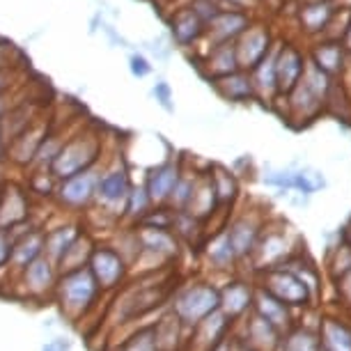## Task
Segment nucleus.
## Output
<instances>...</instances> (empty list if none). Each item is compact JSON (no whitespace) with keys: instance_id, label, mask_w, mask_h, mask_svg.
<instances>
[{"instance_id":"28","label":"nucleus","mask_w":351,"mask_h":351,"mask_svg":"<svg viewBox=\"0 0 351 351\" xmlns=\"http://www.w3.org/2000/svg\"><path fill=\"white\" fill-rule=\"evenodd\" d=\"M344 58H347V49L342 46V42L328 39V42H322L315 46L310 62H313L317 69H322L324 74L335 76L344 69Z\"/></svg>"},{"instance_id":"1","label":"nucleus","mask_w":351,"mask_h":351,"mask_svg":"<svg viewBox=\"0 0 351 351\" xmlns=\"http://www.w3.org/2000/svg\"><path fill=\"white\" fill-rule=\"evenodd\" d=\"M104 294L106 291L99 287L92 271L88 267H83L74 271H64V274L58 276L53 299L60 306V313L64 319L71 324H78V322H85L95 313L99 308V303H101Z\"/></svg>"},{"instance_id":"12","label":"nucleus","mask_w":351,"mask_h":351,"mask_svg":"<svg viewBox=\"0 0 351 351\" xmlns=\"http://www.w3.org/2000/svg\"><path fill=\"white\" fill-rule=\"evenodd\" d=\"M274 44L276 42H274V37H271L269 25L250 23L248 28L243 30L239 37H237V42H234L239 69L250 71L271 51V46H274Z\"/></svg>"},{"instance_id":"29","label":"nucleus","mask_w":351,"mask_h":351,"mask_svg":"<svg viewBox=\"0 0 351 351\" xmlns=\"http://www.w3.org/2000/svg\"><path fill=\"white\" fill-rule=\"evenodd\" d=\"M204 255H207L209 264L214 269H232L234 267V262L239 260L234 253V248H232L230 243V237H228V230H218L214 234L209 237L207 243H204Z\"/></svg>"},{"instance_id":"3","label":"nucleus","mask_w":351,"mask_h":351,"mask_svg":"<svg viewBox=\"0 0 351 351\" xmlns=\"http://www.w3.org/2000/svg\"><path fill=\"white\" fill-rule=\"evenodd\" d=\"M131 186H134V180H131V168L127 158L122 154H115L110 161L101 163L99 180H97V195L92 207L101 209L104 214H108L110 218H115L120 223L124 202H127Z\"/></svg>"},{"instance_id":"31","label":"nucleus","mask_w":351,"mask_h":351,"mask_svg":"<svg viewBox=\"0 0 351 351\" xmlns=\"http://www.w3.org/2000/svg\"><path fill=\"white\" fill-rule=\"evenodd\" d=\"M92 250H95V239L90 237V232L83 230L81 234L76 237V241L69 246L67 253L62 255V260L58 262V271L64 274V271H74V269L88 267Z\"/></svg>"},{"instance_id":"39","label":"nucleus","mask_w":351,"mask_h":351,"mask_svg":"<svg viewBox=\"0 0 351 351\" xmlns=\"http://www.w3.org/2000/svg\"><path fill=\"white\" fill-rule=\"evenodd\" d=\"M152 97L156 99V104L161 106L163 110H168V112H172L175 110V104H172V88L165 81H156L154 83V88H152Z\"/></svg>"},{"instance_id":"50","label":"nucleus","mask_w":351,"mask_h":351,"mask_svg":"<svg viewBox=\"0 0 351 351\" xmlns=\"http://www.w3.org/2000/svg\"><path fill=\"white\" fill-rule=\"evenodd\" d=\"M344 237H347V243L351 246V223L347 225V232H344Z\"/></svg>"},{"instance_id":"25","label":"nucleus","mask_w":351,"mask_h":351,"mask_svg":"<svg viewBox=\"0 0 351 351\" xmlns=\"http://www.w3.org/2000/svg\"><path fill=\"white\" fill-rule=\"evenodd\" d=\"M253 313H257L262 319H267L269 324H274L278 330H287L289 328V306H285L282 301H278L274 294H269L267 289L257 287L253 296Z\"/></svg>"},{"instance_id":"34","label":"nucleus","mask_w":351,"mask_h":351,"mask_svg":"<svg viewBox=\"0 0 351 351\" xmlns=\"http://www.w3.org/2000/svg\"><path fill=\"white\" fill-rule=\"evenodd\" d=\"M209 177H211V184L216 189V197H218V204H232L237 200V193H239V184H237V177L232 175L230 170H225L223 165H211L209 170Z\"/></svg>"},{"instance_id":"11","label":"nucleus","mask_w":351,"mask_h":351,"mask_svg":"<svg viewBox=\"0 0 351 351\" xmlns=\"http://www.w3.org/2000/svg\"><path fill=\"white\" fill-rule=\"evenodd\" d=\"M32 218V195L25 184L3 182L0 186V230L12 232Z\"/></svg>"},{"instance_id":"17","label":"nucleus","mask_w":351,"mask_h":351,"mask_svg":"<svg viewBox=\"0 0 351 351\" xmlns=\"http://www.w3.org/2000/svg\"><path fill=\"white\" fill-rule=\"evenodd\" d=\"M308 64V58L303 51L294 44H280L276 53V81H278V95L287 92L299 83Z\"/></svg>"},{"instance_id":"26","label":"nucleus","mask_w":351,"mask_h":351,"mask_svg":"<svg viewBox=\"0 0 351 351\" xmlns=\"http://www.w3.org/2000/svg\"><path fill=\"white\" fill-rule=\"evenodd\" d=\"M335 14V8L330 5V0H306L299 10V21L301 28L308 35H322L326 32V25Z\"/></svg>"},{"instance_id":"45","label":"nucleus","mask_w":351,"mask_h":351,"mask_svg":"<svg viewBox=\"0 0 351 351\" xmlns=\"http://www.w3.org/2000/svg\"><path fill=\"white\" fill-rule=\"evenodd\" d=\"M0 163L8 165V141H5L3 127H0Z\"/></svg>"},{"instance_id":"8","label":"nucleus","mask_w":351,"mask_h":351,"mask_svg":"<svg viewBox=\"0 0 351 351\" xmlns=\"http://www.w3.org/2000/svg\"><path fill=\"white\" fill-rule=\"evenodd\" d=\"M58 264L51 262L46 255H39L35 262H30L21 274H16V282L23 291L25 299L32 301H44L53 299L56 294V285H58Z\"/></svg>"},{"instance_id":"41","label":"nucleus","mask_w":351,"mask_h":351,"mask_svg":"<svg viewBox=\"0 0 351 351\" xmlns=\"http://www.w3.org/2000/svg\"><path fill=\"white\" fill-rule=\"evenodd\" d=\"M10 253H12V232L0 230V269L8 267Z\"/></svg>"},{"instance_id":"30","label":"nucleus","mask_w":351,"mask_h":351,"mask_svg":"<svg viewBox=\"0 0 351 351\" xmlns=\"http://www.w3.org/2000/svg\"><path fill=\"white\" fill-rule=\"evenodd\" d=\"M184 328L186 326H184V324L172 313L161 317V319L152 326V333H154V342H156L158 351H177L180 349Z\"/></svg>"},{"instance_id":"42","label":"nucleus","mask_w":351,"mask_h":351,"mask_svg":"<svg viewBox=\"0 0 351 351\" xmlns=\"http://www.w3.org/2000/svg\"><path fill=\"white\" fill-rule=\"evenodd\" d=\"M337 289H340V294L344 296V301L351 306V269H347L344 274H340V280H337Z\"/></svg>"},{"instance_id":"37","label":"nucleus","mask_w":351,"mask_h":351,"mask_svg":"<svg viewBox=\"0 0 351 351\" xmlns=\"http://www.w3.org/2000/svg\"><path fill=\"white\" fill-rule=\"evenodd\" d=\"M129 71L134 78L143 81V78H147L152 71H154V67H152L147 56H143V53H131L129 56Z\"/></svg>"},{"instance_id":"16","label":"nucleus","mask_w":351,"mask_h":351,"mask_svg":"<svg viewBox=\"0 0 351 351\" xmlns=\"http://www.w3.org/2000/svg\"><path fill=\"white\" fill-rule=\"evenodd\" d=\"M250 23H253V16L248 14V10H221L214 16V21L207 25V35L202 42L207 44V49L223 42H237V37Z\"/></svg>"},{"instance_id":"19","label":"nucleus","mask_w":351,"mask_h":351,"mask_svg":"<svg viewBox=\"0 0 351 351\" xmlns=\"http://www.w3.org/2000/svg\"><path fill=\"white\" fill-rule=\"evenodd\" d=\"M225 230H228L230 243H232V248H234L237 257L243 260V257L253 255L255 243L260 239L264 225L255 214H243V216H237Z\"/></svg>"},{"instance_id":"44","label":"nucleus","mask_w":351,"mask_h":351,"mask_svg":"<svg viewBox=\"0 0 351 351\" xmlns=\"http://www.w3.org/2000/svg\"><path fill=\"white\" fill-rule=\"evenodd\" d=\"M14 104H16V95H14V92H10V95H3V97H0V120H3V115H5V112H8Z\"/></svg>"},{"instance_id":"5","label":"nucleus","mask_w":351,"mask_h":351,"mask_svg":"<svg viewBox=\"0 0 351 351\" xmlns=\"http://www.w3.org/2000/svg\"><path fill=\"white\" fill-rule=\"evenodd\" d=\"M218 303H221V291H218L214 285L193 282L175 291V296H172V301H170V313L186 328H193L204 317L216 313Z\"/></svg>"},{"instance_id":"46","label":"nucleus","mask_w":351,"mask_h":351,"mask_svg":"<svg viewBox=\"0 0 351 351\" xmlns=\"http://www.w3.org/2000/svg\"><path fill=\"white\" fill-rule=\"evenodd\" d=\"M342 46L351 53V16H349V23H347V30H344V35H342Z\"/></svg>"},{"instance_id":"47","label":"nucleus","mask_w":351,"mask_h":351,"mask_svg":"<svg viewBox=\"0 0 351 351\" xmlns=\"http://www.w3.org/2000/svg\"><path fill=\"white\" fill-rule=\"evenodd\" d=\"M335 10H344V12H351V0H330Z\"/></svg>"},{"instance_id":"13","label":"nucleus","mask_w":351,"mask_h":351,"mask_svg":"<svg viewBox=\"0 0 351 351\" xmlns=\"http://www.w3.org/2000/svg\"><path fill=\"white\" fill-rule=\"evenodd\" d=\"M51 127H53V120L37 115V120L8 145V163L16 165V168H21V170H28V165L32 163L39 145H42Z\"/></svg>"},{"instance_id":"49","label":"nucleus","mask_w":351,"mask_h":351,"mask_svg":"<svg viewBox=\"0 0 351 351\" xmlns=\"http://www.w3.org/2000/svg\"><path fill=\"white\" fill-rule=\"evenodd\" d=\"M5 182V163H0V186H3Z\"/></svg>"},{"instance_id":"35","label":"nucleus","mask_w":351,"mask_h":351,"mask_svg":"<svg viewBox=\"0 0 351 351\" xmlns=\"http://www.w3.org/2000/svg\"><path fill=\"white\" fill-rule=\"evenodd\" d=\"M319 347H322L319 337L303 328L291 330L287 337H282V342H278V349L280 351H319Z\"/></svg>"},{"instance_id":"40","label":"nucleus","mask_w":351,"mask_h":351,"mask_svg":"<svg viewBox=\"0 0 351 351\" xmlns=\"http://www.w3.org/2000/svg\"><path fill=\"white\" fill-rule=\"evenodd\" d=\"M21 71H23V67L0 71V97L10 95V92L16 90V81H19V76H21Z\"/></svg>"},{"instance_id":"6","label":"nucleus","mask_w":351,"mask_h":351,"mask_svg":"<svg viewBox=\"0 0 351 351\" xmlns=\"http://www.w3.org/2000/svg\"><path fill=\"white\" fill-rule=\"evenodd\" d=\"M99 170H101V163H97L88 170H81V172H76V175L67 177V180L58 182L56 195H53V200H56L58 207L64 211H71V214L88 211L92 204H95Z\"/></svg>"},{"instance_id":"9","label":"nucleus","mask_w":351,"mask_h":351,"mask_svg":"<svg viewBox=\"0 0 351 351\" xmlns=\"http://www.w3.org/2000/svg\"><path fill=\"white\" fill-rule=\"evenodd\" d=\"M262 289L274 294L278 301H282L289 308L306 306L310 299V287L294 274V269L274 267L262 271Z\"/></svg>"},{"instance_id":"22","label":"nucleus","mask_w":351,"mask_h":351,"mask_svg":"<svg viewBox=\"0 0 351 351\" xmlns=\"http://www.w3.org/2000/svg\"><path fill=\"white\" fill-rule=\"evenodd\" d=\"M239 69V62H237V49L234 42H223L216 46H209L204 51V60H202V71L209 81H216V78H223L232 74V71Z\"/></svg>"},{"instance_id":"2","label":"nucleus","mask_w":351,"mask_h":351,"mask_svg":"<svg viewBox=\"0 0 351 351\" xmlns=\"http://www.w3.org/2000/svg\"><path fill=\"white\" fill-rule=\"evenodd\" d=\"M104 154V136L97 127H76L62 149L58 152L56 161L51 163V172L58 182L67 180L81 170H88L92 165L101 163Z\"/></svg>"},{"instance_id":"38","label":"nucleus","mask_w":351,"mask_h":351,"mask_svg":"<svg viewBox=\"0 0 351 351\" xmlns=\"http://www.w3.org/2000/svg\"><path fill=\"white\" fill-rule=\"evenodd\" d=\"M19 60H21V53L16 51V46L10 42H0V71L23 67V64H19Z\"/></svg>"},{"instance_id":"24","label":"nucleus","mask_w":351,"mask_h":351,"mask_svg":"<svg viewBox=\"0 0 351 351\" xmlns=\"http://www.w3.org/2000/svg\"><path fill=\"white\" fill-rule=\"evenodd\" d=\"M218 207H221V204H218L216 189H214V184H211V177L209 175H197L193 193H191V200H189L184 211H189L191 216H195L197 221L204 223Z\"/></svg>"},{"instance_id":"43","label":"nucleus","mask_w":351,"mask_h":351,"mask_svg":"<svg viewBox=\"0 0 351 351\" xmlns=\"http://www.w3.org/2000/svg\"><path fill=\"white\" fill-rule=\"evenodd\" d=\"M255 0H218L223 10H250Z\"/></svg>"},{"instance_id":"18","label":"nucleus","mask_w":351,"mask_h":351,"mask_svg":"<svg viewBox=\"0 0 351 351\" xmlns=\"http://www.w3.org/2000/svg\"><path fill=\"white\" fill-rule=\"evenodd\" d=\"M289 241H287V234L285 232H276V230H269L260 234V239L255 243V250H253V260H255V269L260 271H267V269H274V267H282V262L289 260Z\"/></svg>"},{"instance_id":"14","label":"nucleus","mask_w":351,"mask_h":351,"mask_svg":"<svg viewBox=\"0 0 351 351\" xmlns=\"http://www.w3.org/2000/svg\"><path fill=\"white\" fill-rule=\"evenodd\" d=\"M182 170H184V161L182 158H175V156H168L165 161L152 165L145 175V189L149 193V200L154 207H161V204H168V197L175 189L177 180L182 177Z\"/></svg>"},{"instance_id":"23","label":"nucleus","mask_w":351,"mask_h":351,"mask_svg":"<svg viewBox=\"0 0 351 351\" xmlns=\"http://www.w3.org/2000/svg\"><path fill=\"white\" fill-rule=\"evenodd\" d=\"M211 85H214L216 92L225 99V101H232V104H246L250 99H257L255 88H253V78H250L248 71H243V69H237L228 76L216 78V81H211Z\"/></svg>"},{"instance_id":"36","label":"nucleus","mask_w":351,"mask_h":351,"mask_svg":"<svg viewBox=\"0 0 351 351\" xmlns=\"http://www.w3.org/2000/svg\"><path fill=\"white\" fill-rule=\"evenodd\" d=\"M122 351H158L156 342H154V333H152V326L145 328H136L134 333L129 335V340H124Z\"/></svg>"},{"instance_id":"33","label":"nucleus","mask_w":351,"mask_h":351,"mask_svg":"<svg viewBox=\"0 0 351 351\" xmlns=\"http://www.w3.org/2000/svg\"><path fill=\"white\" fill-rule=\"evenodd\" d=\"M322 344L326 351H351V328L337 319H324Z\"/></svg>"},{"instance_id":"4","label":"nucleus","mask_w":351,"mask_h":351,"mask_svg":"<svg viewBox=\"0 0 351 351\" xmlns=\"http://www.w3.org/2000/svg\"><path fill=\"white\" fill-rule=\"evenodd\" d=\"M328 92L330 76L308 60L299 83L285 95V101L289 106V120H313L328 101Z\"/></svg>"},{"instance_id":"32","label":"nucleus","mask_w":351,"mask_h":351,"mask_svg":"<svg viewBox=\"0 0 351 351\" xmlns=\"http://www.w3.org/2000/svg\"><path fill=\"white\" fill-rule=\"evenodd\" d=\"M154 207L149 200V193L145 189V184H136L131 186L129 195H127V202H124V211H122V221H127L129 225H136L141 223L145 216L149 214V209Z\"/></svg>"},{"instance_id":"20","label":"nucleus","mask_w":351,"mask_h":351,"mask_svg":"<svg viewBox=\"0 0 351 351\" xmlns=\"http://www.w3.org/2000/svg\"><path fill=\"white\" fill-rule=\"evenodd\" d=\"M81 232V225L76 221H62L60 225H53V228L44 225V255L58 264Z\"/></svg>"},{"instance_id":"15","label":"nucleus","mask_w":351,"mask_h":351,"mask_svg":"<svg viewBox=\"0 0 351 351\" xmlns=\"http://www.w3.org/2000/svg\"><path fill=\"white\" fill-rule=\"evenodd\" d=\"M168 28L172 44L180 46V49H195L204 39V35H207V23L189 5L172 12L168 19Z\"/></svg>"},{"instance_id":"27","label":"nucleus","mask_w":351,"mask_h":351,"mask_svg":"<svg viewBox=\"0 0 351 351\" xmlns=\"http://www.w3.org/2000/svg\"><path fill=\"white\" fill-rule=\"evenodd\" d=\"M278 337H280V330H278L274 324H269L267 319H262L257 313H253V317H250V322L246 326V337H243V342L255 351H274V349H278V342H280Z\"/></svg>"},{"instance_id":"48","label":"nucleus","mask_w":351,"mask_h":351,"mask_svg":"<svg viewBox=\"0 0 351 351\" xmlns=\"http://www.w3.org/2000/svg\"><path fill=\"white\" fill-rule=\"evenodd\" d=\"M64 349H67V344H62L60 340H58V342H51L44 351H64Z\"/></svg>"},{"instance_id":"51","label":"nucleus","mask_w":351,"mask_h":351,"mask_svg":"<svg viewBox=\"0 0 351 351\" xmlns=\"http://www.w3.org/2000/svg\"><path fill=\"white\" fill-rule=\"evenodd\" d=\"M106 351H122L120 344H110V347H106Z\"/></svg>"},{"instance_id":"21","label":"nucleus","mask_w":351,"mask_h":351,"mask_svg":"<svg viewBox=\"0 0 351 351\" xmlns=\"http://www.w3.org/2000/svg\"><path fill=\"white\" fill-rule=\"evenodd\" d=\"M221 291V303H218V310L228 317V319H237V317H243L253 308V296H255V289L250 287L248 282H241V280H234V282H228Z\"/></svg>"},{"instance_id":"7","label":"nucleus","mask_w":351,"mask_h":351,"mask_svg":"<svg viewBox=\"0 0 351 351\" xmlns=\"http://www.w3.org/2000/svg\"><path fill=\"white\" fill-rule=\"evenodd\" d=\"M88 269L92 271L95 280L106 294H112V291L124 287L131 276L129 262L112 248V243H95Z\"/></svg>"},{"instance_id":"10","label":"nucleus","mask_w":351,"mask_h":351,"mask_svg":"<svg viewBox=\"0 0 351 351\" xmlns=\"http://www.w3.org/2000/svg\"><path fill=\"white\" fill-rule=\"evenodd\" d=\"M39 255H44V228L28 221L12 230V253L8 262L12 276L21 274Z\"/></svg>"}]
</instances>
